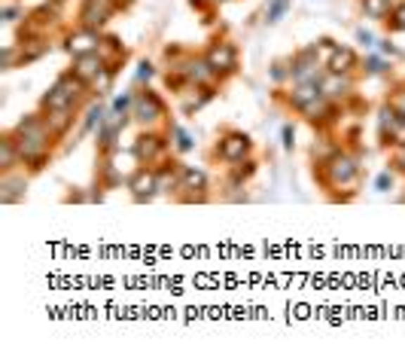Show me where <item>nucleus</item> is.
<instances>
[{"instance_id":"10","label":"nucleus","mask_w":405,"mask_h":357,"mask_svg":"<svg viewBox=\"0 0 405 357\" xmlns=\"http://www.w3.org/2000/svg\"><path fill=\"white\" fill-rule=\"evenodd\" d=\"M351 89H354V82L347 80V73H333V70H329L326 80H320V92H323L329 101H338V98L351 95Z\"/></svg>"},{"instance_id":"31","label":"nucleus","mask_w":405,"mask_h":357,"mask_svg":"<svg viewBox=\"0 0 405 357\" xmlns=\"http://www.w3.org/2000/svg\"><path fill=\"white\" fill-rule=\"evenodd\" d=\"M393 107H397V110H399V113L405 116V92H399V95H397V98H393Z\"/></svg>"},{"instance_id":"34","label":"nucleus","mask_w":405,"mask_h":357,"mask_svg":"<svg viewBox=\"0 0 405 357\" xmlns=\"http://www.w3.org/2000/svg\"><path fill=\"white\" fill-rule=\"evenodd\" d=\"M271 77H274V80H283V77H287V70H283V64H278V68H274Z\"/></svg>"},{"instance_id":"16","label":"nucleus","mask_w":405,"mask_h":357,"mask_svg":"<svg viewBox=\"0 0 405 357\" xmlns=\"http://www.w3.org/2000/svg\"><path fill=\"white\" fill-rule=\"evenodd\" d=\"M113 13V6H104V4H86L82 6V25L86 27H101L107 22V15Z\"/></svg>"},{"instance_id":"35","label":"nucleus","mask_w":405,"mask_h":357,"mask_svg":"<svg viewBox=\"0 0 405 357\" xmlns=\"http://www.w3.org/2000/svg\"><path fill=\"white\" fill-rule=\"evenodd\" d=\"M381 52H384V55H397V49H393L390 43H384V46H381Z\"/></svg>"},{"instance_id":"29","label":"nucleus","mask_w":405,"mask_h":357,"mask_svg":"<svg viewBox=\"0 0 405 357\" xmlns=\"http://www.w3.org/2000/svg\"><path fill=\"white\" fill-rule=\"evenodd\" d=\"M153 77V64H141V70H137V80H150Z\"/></svg>"},{"instance_id":"33","label":"nucleus","mask_w":405,"mask_h":357,"mask_svg":"<svg viewBox=\"0 0 405 357\" xmlns=\"http://www.w3.org/2000/svg\"><path fill=\"white\" fill-rule=\"evenodd\" d=\"M390 183H393V180H390V174H381V177H378V189H387Z\"/></svg>"},{"instance_id":"23","label":"nucleus","mask_w":405,"mask_h":357,"mask_svg":"<svg viewBox=\"0 0 405 357\" xmlns=\"http://www.w3.org/2000/svg\"><path fill=\"white\" fill-rule=\"evenodd\" d=\"M363 9H366V15H372V18H384L390 13V4L387 0H363Z\"/></svg>"},{"instance_id":"12","label":"nucleus","mask_w":405,"mask_h":357,"mask_svg":"<svg viewBox=\"0 0 405 357\" xmlns=\"http://www.w3.org/2000/svg\"><path fill=\"white\" fill-rule=\"evenodd\" d=\"M131 192H134V199L137 201H143V199H150L153 192H159V180H155V171H150V168H141L131 177Z\"/></svg>"},{"instance_id":"17","label":"nucleus","mask_w":405,"mask_h":357,"mask_svg":"<svg viewBox=\"0 0 405 357\" xmlns=\"http://www.w3.org/2000/svg\"><path fill=\"white\" fill-rule=\"evenodd\" d=\"M95 46H98V37L91 34V27H86V31H79V34H73L70 40H68V49H70L73 55L95 52Z\"/></svg>"},{"instance_id":"3","label":"nucleus","mask_w":405,"mask_h":357,"mask_svg":"<svg viewBox=\"0 0 405 357\" xmlns=\"http://www.w3.org/2000/svg\"><path fill=\"white\" fill-rule=\"evenodd\" d=\"M360 177V165H356L354 156L347 153H333L329 159H323V180L329 187H351Z\"/></svg>"},{"instance_id":"36","label":"nucleus","mask_w":405,"mask_h":357,"mask_svg":"<svg viewBox=\"0 0 405 357\" xmlns=\"http://www.w3.org/2000/svg\"><path fill=\"white\" fill-rule=\"evenodd\" d=\"M360 40H363L366 46H372V34H366V31H360Z\"/></svg>"},{"instance_id":"19","label":"nucleus","mask_w":405,"mask_h":357,"mask_svg":"<svg viewBox=\"0 0 405 357\" xmlns=\"http://www.w3.org/2000/svg\"><path fill=\"white\" fill-rule=\"evenodd\" d=\"M18 159H22V156H18L15 141L13 137H4V141H0V165H4V171H13Z\"/></svg>"},{"instance_id":"14","label":"nucleus","mask_w":405,"mask_h":357,"mask_svg":"<svg viewBox=\"0 0 405 357\" xmlns=\"http://www.w3.org/2000/svg\"><path fill=\"white\" fill-rule=\"evenodd\" d=\"M333 73H351L356 68V55L354 49H342V46H335L333 55H329V64H326Z\"/></svg>"},{"instance_id":"25","label":"nucleus","mask_w":405,"mask_h":357,"mask_svg":"<svg viewBox=\"0 0 405 357\" xmlns=\"http://www.w3.org/2000/svg\"><path fill=\"white\" fill-rule=\"evenodd\" d=\"M287 4H290V0H271V6H269V22H278V18L287 13Z\"/></svg>"},{"instance_id":"24","label":"nucleus","mask_w":405,"mask_h":357,"mask_svg":"<svg viewBox=\"0 0 405 357\" xmlns=\"http://www.w3.org/2000/svg\"><path fill=\"white\" fill-rule=\"evenodd\" d=\"M155 180H159V189L165 192V189H168V187H177V177H174V171H171V165H168V168H162V171H155Z\"/></svg>"},{"instance_id":"8","label":"nucleus","mask_w":405,"mask_h":357,"mask_svg":"<svg viewBox=\"0 0 405 357\" xmlns=\"http://www.w3.org/2000/svg\"><path fill=\"white\" fill-rule=\"evenodd\" d=\"M247 153H250V137L241 132H229L223 141H219V156H223L226 162H241Z\"/></svg>"},{"instance_id":"9","label":"nucleus","mask_w":405,"mask_h":357,"mask_svg":"<svg viewBox=\"0 0 405 357\" xmlns=\"http://www.w3.org/2000/svg\"><path fill=\"white\" fill-rule=\"evenodd\" d=\"M101 70H107V61H104V55H98V52L77 55V61H73V73H77L82 82H91Z\"/></svg>"},{"instance_id":"26","label":"nucleus","mask_w":405,"mask_h":357,"mask_svg":"<svg viewBox=\"0 0 405 357\" xmlns=\"http://www.w3.org/2000/svg\"><path fill=\"white\" fill-rule=\"evenodd\" d=\"M101 123H104V110H101V107H91V110H89V119H86V132H91V128L101 125Z\"/></svg>"},{"instance_id":"32","label":"nucleus","mask_w":405,"mask_h":357,"mask_svg":"<svg viewBox=\"0 0 405 357\" xmlns=\"http://www.w3.org/2000/svg\"><path fill=\"white\" fill-rule=\"evenodd\" d=\"M393 18H397V22H393L397 27H405V6H399L397 13H393Z\"/></svg>"},{"instance_id":"6","label":"nucleus","mask_w":405,"mask_h":357,"mask_svg":"<svg viewBox=\"0 0 405 357\" xmlns=\"http://www.w3.org/2000/svg\"><path fill=\"white\" fill-rule=\"evenodd\" d=\"M171 70H180L189 82H195V86H207V89L214 86V77H217V70L210 68L207 58H186L180 68H171Z\"/></svg>"},{"instance_id":"27","label":"nucleus","mask_w":405,"mask_h":357,"mask_svg":"<svg viewBox=\"0 0 405 357\" xmlns=\"http://www.w3.org/2000/svg\"><path fill=\"white\" fill-rule=\"evenodd\" d=\"M174 134H177V146H180V150H189V146H192V137L183 132V128H174Z\"/></svg>"},{"instance_id":"7","label":"nucleus","mask_w":405,"mask_h":357,"mask_svg":"<svg viewBox=\"0 0 405 357\" xmlns=\"http://www.w3.org/2000/svg\"><path fill=\"white\" fill-rule=\"evenodd\" d=\"M205 58L210 61V68H214L217 73H232L238 68V52H235L232 43H214Z\"/></svg>"},{"instance_id":"20","label":"nucleus","mask_w":405,"mask_h":357,"mask_svg":"<svg viewBox=\"0 0 405 357\" xmlns=\"http://www.w3.org/2000/svg\"><path fill=\"white\" fill-rule=\"evenodd\" d=\"M177 189H205V174L195 171V168H180Z\"/></svg>"},{"instance_id":"15","label":"nucleus","mask_w":405,"mask_h":357,"mask_svg":"<svg viewBox=\"0 0 405 357\" xmlns=\"http://www.w3.org/2000/svg\"><path fill=\"white\" fill-rule=\"evenodd\" d=\"M320 95H323V92H320V80L317 82H299L296 92L290 95V104L296 107V110H302V107L311 104V101L320 98Z\"/></svg>"},{"instance_id":"21","label":"nucleus","mask_w":405,"mask_h":357,"mask_svg":"<svg viewBox=\"0 0 405 357\" xmlns=\"http://www.w3.org/2000/svg\"><path fill=\"white\" fill-rule=\"evenodd\" d=\"M25 180H13V177H6L4 180V192H0V199H4V201H18V199H22L25 196Z\"/></svg>"},{"instance_id":"18","label":"nucleus","mask_w":405,"mask_h":357,"mask_svg":"<svg viewBox=\"0 0 405 357\" xmlns=\"http://www.w3.org/2000/svg\"><path fill=\"white\" fill-rule=\"evenodd\" d=\"M46 123H49L52 134H64L73 123V110H46Z\"/></svg>"},{"instance_id":"1","label":"nucleus","mask_w":405,"mask_h":357,"mask_svg":"<svg viewBox=\"0 0 405 357\" xmlns=\"http://www.w3.org/2000/svg\"><path fill=\"white\" fill-rule=\"evenodd\" d=\"M49 134L52 128L46 123V116H27L18 123L13 141L18 146V156H22V162H27L31 168H43V162L49 159Z\"/></svg>"},{"instance_id":"11","label":"nucleus","mask_w":405,"mask_h":357,"mask_svg":"<svg viewBox=\"0 0 405 357\" xmlns=\"http://www.w3.org/2000/svg\"><path fill=\"white\" fill-rule=\"evenodd\" d=\"M165 153V141L159 134H141L137 137V144H134V156L141 162H146L150 165L153 159H159V156Z\"/></svg>"},{"instance_id":"2","label":"nucleus","mask_w":405,"mask_h":357,"mask_svg":"<svg viewBox=\"0 0 405 357\" xmlns=\"http://www.w3.org/2000/svg\"><path fill=\"white\" fill-rule=\"evenodd\" d=\"M86 86L89 82H82L77 73H64L49 89V95L43 98V110H73V104L79 101V92Z\"/></svg>"},{"instance_id":"5","label":"nucleus","mask_w":405,"mask_h":357,"mask_svg":"<svg viewBox=\"0 0 405 357\" xmlns=\"http://www.w3.org/2000/svg\"><path fill=\"white\" fill-rule=\"evenodd\" d=\"M292 80L296 82H317L320 80V70H317V46H308V49H302L296 58H292Z\"/></svg>"},{"instance_id":"13","label":"nucleus","mask_w":405,"mask_h":357,"mask_svg":"<svg viewBox=\"0 0 405 357\" xmlns=\"http://www.w3.org/2000/svg\"><path fill=\"white\" fill-rule=\"evenodd\" d=\"M333 101H329L326 95H320V98H314L311 101V104H305L302 107V113H305L311 123H329V119H333Z\"/></svg>"},{"instance_id":"28","label":"nucleus","mask_w":405,"mask_h":357,"mask_svg":"<svg viewBox=\"0 0 405 357\" xmlns=\"http://www.w3.org/2000/svg\"><path fill=\"white\" fill-rule=\"evenodd\" d=\"M366 70H369V73H381L384 70V61L381 58H369V61H366Z\"/></svg>"},{"instance_id":"30","label":"nucleus","mask_w":405,"mask_h":357,"mask_svg":"<svg viewBox=\"0 0 405 357\" xmlns=\"http://www.w3.org/2000/svg\"><path fill=\"white\" fill-rule=\"evenodd\" d=\"M283 146H287V150H292V128H290V125H283Z\"/></svg>"},{"instance_id":"22","label":"nucleus","mask_w":405,"mask_h":357,"mask_svg":"<svg viewBox=\"0 0 405 357\" xmlns=\"http://www.w3.org/2000/svg\"><path fill=\"white\" fill-rule=\"evenodd\" d=\"M116 134H119V125L113 123H101V132H98V141L104 150H113L116 146Z\"/></svg>"},{"instance_id":"4","label":"nucleus","mask_w":405,"mask_h":357,"mask_svg":"<svg viewBox=\"0 0 405 357\" xmlns=\"http://www.w3.org/2000/svg\"><path fill=\"white\" fill-rule=\"evenodd\" d=\"M134 116L141 119L143 125H150V123H159V119L165 116V104H162V98L155 95V92H137L134 95Z\"/></svg>"}]
</instances>
